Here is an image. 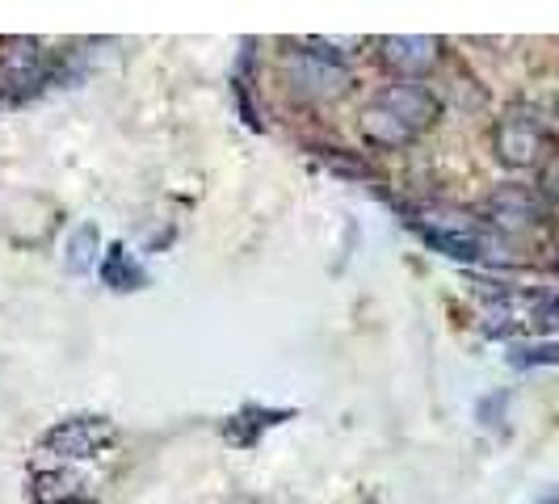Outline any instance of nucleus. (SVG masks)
<instances>
[{"instance_id":"nucleus-1","label":"nucleus","mask_w":559,"mask_h":504,"mask_svg":"<svg viewBox=\"0 0 559 504\" xmlns=\"http://www.w3.org/2000/svg\"><path fill=\"white\" fill-rule=\"evenodd\" d=\"M547 147H551V135H547L543 118L534 110H526V106H509L501 122L492 127V156L504 168H513V172L543 168Z\"/></svg>"},{"instance_id":"nucleus-2","label":"nucleus","mask_w":559,"mask_h":504,"mask_svg":"<svg viewBox=\"0 0 559 504\" xmlns=\"http://www.w3.org/2000/svg\"><path fill=\"white\" fill-rule=\"evenodd\" d=\"M282 72H286V84L308 101H336L354 84V72L329 51H286Z\"/></svg>"},{"instance_id":"nucleus-3","label":"nucleus","mask_w":559,"mask_h":504,"mask_svg":"<svg viewBox=\"0 0 559 504\" xmlns=\"http://www.w3.org/2000/svg\"><path fill=\"white\" fill-rule=\"evenodd\" d=\"M488 333H556L559 328V295H522V290H501L492 308L484 311Z\"/></svg>"},{"instance_id":"nucleus-4","label":"nucleus","mask_w":559,"mask_h":504,"mask_svg":"<svg viewBox=\"0 0 559 504\" xmlns=\"http://www.w3.org/2000/svg\"><path fill=\"white\" fill-rule=\"evenodd\" d=\"M484 219L497 227V231H538L547 227V202L534 185H497L492 194L484 197Z\"/></svg>"},{"instance_id":"nucleus-5","label":"nucleus","mask_w":559,"mask_h":504,"mask_svg":"<svg viewBox=\"0 0 559 504\" xmlns=\"http://www.w3.org/2000/svg\"><path fill=\"white\" fill-rule=\"evenodd\" d=\"M114 437H118V429L110 417H72L43 433V449L56 458H68V463H81V458H97L106 446H114Z\"/></svg>"},{"instance_id":"nucleus-6","label":"nucleus","mask_w":559,"mask_h":504,"mask_svg":"<svg viewBox=\"0 0 559 504\" xmlns=\"http://www.w3.org/2000/svg\"><path fill=\"white\" fill-rule=\"evenodd\" d=\"M374 47H379V63L395 81H425L442 63V38H425V34H388Z\"/></svg>"},{"instance_id":"nucleus-7","label":"nucleus","mask_w":559,"mask_h":504,"mask_svg":"<svg viewBox=\"0 0 559 504\" xmlns=\"http://www.w3.org/2000/svg\"><path fill=\"white\" fill-rule=\"evenodd\" d=\"M379 101H383V106H392V110L400 113L417 135L433 131V127H438V118H442V101H438V93H433L425 81L388 84V88L379 93Z\"/></svg>"},{"instance_id":"nucleus-8","label":"nucleus","mask_w":559,"mask_h":504,"mask_svg":"<svg viewBox=\"0 0 559 504\" xmlns=\"http://www.w3.org/2000/svg\"><path fill=\"white\" fill-rule=\"evenodd\" d=\"M358 131H362L366 147H374V152H404V147H413V143L420 140L417 131H413L392 106H383L379 97L362 106V113H358Z\"/></svg>"},{"instance_id":"nucleus-9","label":"nucleus","mask_w":559,"mask_h":504,"mask_svg":"<svg viewBox=\"0 0 559 504\" xmlns=\"http://www.w3.org/2000/svg\"><path fill=\"white\" fill-rule=\"evenodd\" d=\"M84 488H88L84 476L63 471V467H51V471H34V476H29V501L34 504H81Z\"/></svg>"},{"instance_id":"nucleus-10","label":"nucleus","mask_w":559,"mask_h":504,"mask_svg":"<svg viewBox=\"0 0 559 504\" xmlns=\"http://www.w3.org/2000/svg\"><path fill=\"white\" fill-rule=\"evenodd\" d=\"M102 281L114 286V290H140L143 269L131 261V252L122 249V244H114V249L106 252V261H102Z\"/></svg>"},{"instance_id":"nucleus-11","label":"nucleus","mask_w":559,"mask_h":504,"mask_svg":"<svg viewBox=\"0 0 559 504\" xmlns=\"http://www.w3.org/2000/svg\"><path fill=\"white\" fill-rule=\"evenodd\" d=\"M97 244H102L97 227L93 224L76 227L72 240H68V252H63V269H68V274H88V269L97 265Z\"/></svg>"},{"instance_id":"nucleus-12","label":"nucleus","mask_w":559,"mask_h":504,"mask_svg":"<svg viewBox=\"0 0 559 504\" xmlns=\"http://www.w3.org/2000/svg\"><path fill=\"white\" fill-rule=\"evenodd\" d=\"M509 365L526 370V365H559V345H526V349H513Z\"/></svg>"},{"instance_id":"nucleus-13","label":"nucleus","mask_w":559,"mask_h":504,"mask_svg":"<svg viewBox=\"0 0 559 504\" xmlns=\"http://www.w3.org/2000/svg\"><path fill=\"white\" fill-rule=\"evenodd\" d=\"M534 190L543 194V202L559 206V147L543 160V168H538V185H534Z\"/></svg>"},{"instance_id":"nucleus-14","label":"nucleus","mask_w":559,"mask_h":504,"mask_svg":"<svg viewBox=\"0 0 559 504\" xmlns=\"http://www.w3.org/2000/svg\"><path fill=\"white\" fill-rule=\"evenodd\" d=\"M556 274H559V252H556Z\"/></svg>"},{"instance_id":"nucleus-15","label":"nucleus","mask_w":559,"mask_h":504,"mask_svg":"<svg viewBox=\"0 0 559 504\" xmlns=\"http://www.w3.org/2000/svg\"><path fill=\"white\" fill-rule=\"evenodd\" d=\"M556 118H559V97H556Z\"/></svg>"}]
</instances>
